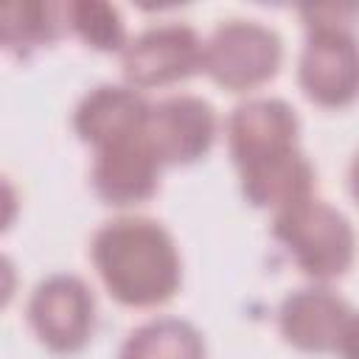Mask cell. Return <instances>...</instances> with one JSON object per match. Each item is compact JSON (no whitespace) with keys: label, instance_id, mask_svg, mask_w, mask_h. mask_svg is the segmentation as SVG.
I'll list each match as a JSON object with an SVG mask.
<instances>
[{"label":"cell","instance_id":"obj_1","mask_svg":"<svg viewBox=\"0 0 359 359\" xmlns=\"http://www.w3.org/2000/svg\"><path fill=\"white\" fill-rule=\"evenodd\" d=\"M107 292L135 309L165 303L182 280V261L171 233L149 216L104 222L90 244Z\"/></svg>","mask_w":359,"mask_h":359},{"label":"cell","instance_id":"obj_2","mask_svg":"<svg viewBox=\"0 0 359 359\" xmlns=\"http://www.w3.org/2000/svg\"><path fill=\"white\" fill-rule=\"evenodd\" d=\"M272 236L289 250L292 261L314 280H331L351 269L356 236L342 210L309 196L275 213Z\"/></svg>","mask_w":359,"mask_h":359},{"label":"cell","instance_id":"obj_3","mask_svg":"<svg viewBox=\"0 0 359 359\" xmlns=\"http://www.w3.org/2000/svg\"><path fill=\"white\" fill-rule=\"evenodd\" d=\"M283 59L280 36L258 20H224L202 42V70L224 90H252L269 81Z\"/></svg>","mask_w":359,"mask_h":359},{"label":"cell","instance_id":"obj_4","mask_svg":"<svg viewBox=\"0 0 359 359\" xmlns=\"http://www.w3.org/2000/svg\"><path fill=\"white\" fill-rule=\"evenodd\" d=\"M278 328L297 351L351 359L356 317L353 306L328 286H303L283 297L278 309Z\"/></svg>","mask_w":359,"mask_h":359},{"label":"cell","instance_id":"obj_5","mask_svg":"<svg viewBox=\"0 0 359 359\" xmlns=\"http://www.w3.org/2000/svg\"><path fill=\"white\" fill-rule=\"evenodd\" d=\"M28 323L53 353L81 351L95 328V297L90 286L67 272L48 275L28 300Z\"/></svg>","mask_w":359,"mask_h":359},{"label":"cell","instance_id":"obj_6","mask_svg":"<svg viewBox=\"0 0 359 359\" xmlns=\"http://www.w3.org/2000/svg\"><path fill=\"white\" fill-rule=\"evenodd\" d=\"M121 67L135 90L182 81L202 67V39L185 22L151 25L121 48Z\"/></svg>","mask_w":359,"mask_h":359},{"label":"cell","instance_id":"obj_7","mask_svg":"<svg viewBox=\"0 0 359 359\" xmlns=\"http://www.w3.org/2000/svg\"><path fill=\"white\" fill-rule=\"evenodd\" d=\"M300 53L297 81L320 107H348L356 98L359 59L348 25H311Z\"/></svg>","mask_w":359,"mask_h":359},{"label":"cell","instance_id":"obj_8","mask_svg":"<svg viewBox=\"0 0 359 359\" xmlns=\"http://www.w3.org/2000/svg\"><path fill=\"white\" fill-rule=\"evenodd\" d=\"M143 137L160 165H185L205 157L216 137V112L199 95H168L149 104Z\"/></svg>","mask_w":359,"mask_h":359},{"label":"cell","instance_id":"obj_9","mask_svg":"<svg viewBox=\"0 0 359 359\" xmlns=\"http://www.w3.org/2000/svg\"><path fill=\"white\" fill-rule=\"evenodd\" d=\"M227 149L230 157L238 165L292 149L297 146V132H300V121L292 109V104H286L283 98H247L241 101L227 123Z\"/></svg>","mask_w":359,"mask_h":359},{"label":"cell","instance_id":"obj_10","mask_svg":"<svg viewBox=\"0 0 359 359\" xmlns=\"http://www.w3.org/2000/svg\"><path fill=\"white\" fill-rule=\"evenodd\" d=\"M160 160L149 149L143 132L104 149H95L93 188L107 205H137L157 191Z\"/></svg>","mask_w":359,"mask_h":359},{"label":"cell","instance_id":"obj_11","mask_svg":"<svg viewBox=\"0 0 359 359\" xmlns=\"http://www.w3.org/2000/svg\"><path fill=\"white\" fill-rule=\"evenodd\" d=\"M149 101L129 84H98L93 87L73 112V129L84 143L104 149L109 143L135 137L143 132Z\"/></svg>","mask_w":359,"mask_h":359},{"label":"cell","instance_id":"obj_12","mask_svg":"<svg viewBox=\"0 0 359 359\" xmlns=\"http://www.w3.org/2000/svg\"><path fill=\"white\" fill-rule=\"evenodd\" d=\"M238 180L250 205L275 213L314 196V168L297 146L238 165Z\"/></svg>","mask_w":359,"mask_h":359},{"label":"cell","instance_id":"obj_13","mask_svg":"<svg viewBox=\"0 0 359 359\" xmlns=\"http://www.w3.org/2000/svg\"><path fill=\"white\" fill-rule=\"evenodd\" d=\"M118 359H205V342L188 320L154 317L129 331Z\"/></svg>","mask_w":359,"mask_h":359},{"label":"cell","instance_id":"obj_14","mask_svg":"<svg viewBox=\"0 0 359 359\" xmlns=\"http://www.w3.org/2000/svg\"><path fill=\"white\" fill-rule=\"evenodd\" d=\"M65 6L42 0H8L0 3V48L25 50L48 45L59 36Z\"/></svg>","mask_w":359,"mask_h":359},{"label":"cell","instance_id":"obj_15","mask_svg":"<svg viewBox=\"0 0 359 359\" xmlns=\"http://www.w3.org/2000/svg\"><path fill=\"white\" fill-rule=\"evenodd\" d=\"M65 22L95 50H121L126 28L118 6L104 0H73L65 6Z\"/></svg>","mask_w":359,"mask_h":359},{"label":"cell","instance_id":"obj_16","mask_svg":"<svg viewBox=\"0 0 359 359\" xmlns=\"http://www.w3.org/2000/svg\"><path fill=\"white\" fill-rule=\"evenodd\" d=\"M17 213H20L17 191H14V185H11L6 177H0V233L14 224Z\"/></svg>","mask_w":359,"mask_h":359},{"label":"cell","instance_id":"obj_17","mask_svg":"<svg viewBox=\"0 0 359 359\" xmlns=\"http://www.w3.org/2000/svg\"><path fill=\"white\" fill-rule=\"evenodd\" d=\"M14 289H17V269H14V264L0 252V309L14 297Z\"/></svg>","mask_w":359,"mask_h":359}]
</instances>
